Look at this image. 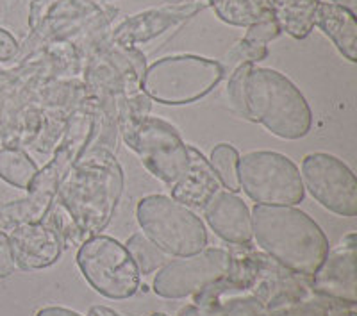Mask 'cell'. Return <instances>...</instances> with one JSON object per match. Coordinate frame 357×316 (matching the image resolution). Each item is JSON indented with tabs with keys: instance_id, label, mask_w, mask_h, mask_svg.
<instances>
[{
	"instance_id": "1",
	"label": "cell",
	"mask_w": 357,
	"mask_h": 316,
	"mask_svg": "<svg viewBox=\"0 0 357 316\" xmlns=\"http://www.w3.org/2000/svg\"><path fill=\"white\" fill-rule=\"evenodd\" d=\"M123 170L109 150L98 149L70 167L57 188V200L68 211L82 238L100 234L109 225L123 193Z\"/></svg>"
},
{
	"instance_id": "2",
	"label": "cell",
	"mask_w": 357,
	"mask_h": 316,
	"mask_svg": "<svg viewBox=\"0 0 357 316\" xmlns=\"http://www.w3.org/2000/svg\"><path fill=\"white\" fill-rule=\"evenodd\" d=\"M252 238L293 273L312 277L329 252V239L307 213L295 206H254Z\"/></svg>"
},
{
	"instance_id": "3",
	"label": "cell",
	"mask_w": 357,
	"mask_h": 316,
	"mask_svg": "<svg viewBox=\"0 0 357 316\" xmlns=\"http://www.w3.org/2000/svg\"><path fill=\"white\" fill-rule=\"evenodd\" d=\"M243 118L261 123L286 142L305 138L312 127V111L302 91L272 68L252 65L243 81Z\"/></svg>"
},
{
	"instance_id": "4",
	"label": "cell",
	"mask_w": 357,
	"mask_h": 316,
	"mask_svg": "<svg viewBox=\"0 0 357 316\" xmlns=\"http://www.w3.org/2000/svg\"><path fill=\"white\" fill-rule=\"evenodd\" d=\"M223 77V66L216 59L193 54L168 56L146 66L142 91L162 105L193 104L211 93Z\"/></svg>"
},
{
	"instance_id": "5",
	"label": "cell",
	"mask_w": 357,
	"mask_h": 316,
	"mask_svg": "<svg viewBox=\"0 0 357 316\" xmlns=\"http://www.w3.org/2000/svg\"><path fill=\"white\" fill-rule=\"evenodd\" d=\"M123 142L139 156L154 177L174 186L190 168V150L172 123L158 116H134L127 107L120 110Z\"/></svg>"
},
{
	"instance_id": "6",
	"label": "cell",
	"mask_w": 357,
	"mask_h": 316,
	"mask_svg": "<svg viewBox=\"0 0 357 316\" xmlns=\"http://www.w3.org/2000/svg\"><path fill=\"white\" fill-rule=\"evenodd\" d=\"M142 232L170 257L199 254L207 245L200 216L168 195H146L136 207Z\"/></svg>"
},
{
	"instance_id": "7",
	"label": "cell",
	"mask_w": 357,
	"mask_h": 316,
	"mask_svg": "<svg viewBox=\"0 0 357 316\" xmlns=\"http://www.w3.org/2000/svg\"><path fill=\"white\" fill-rule=\"evenodd\" d=\"M240 190L257 206H296L305 197L301 170L275 150H250L238 161Z\"/></svg>"
},
{
	"instance_id": "8",
	"label": "cell",
	"mask_w": 357,
	"mask_h": 316,
	"mask_svg": "<svg viewBox=\"0 0 357 316\" xmlns=\"http://www.w3.org/2000/svg\"><path fill=\"white\" fill-rule=\"evenodd\" d=\"M93 134V123H82V129L66 134L61 146L50 163L38 170L36 179L29 188V195L17 202L0 206V225L15 227L20 223H36L47 216L57 195V188L73 163L81 158L82 149Z\"/></svg>"
},
{
	"instance_id": "9",
	"label": "cell",
	"mask_w": 357,
	"mask_h": 316,
	"mask_svg": "<svg viewBox=\"0 0 357 316\" xmlns=\"http://www.w3.org/2000/svg\"><path fill=\"white\" fill-rule=\"evenodd\" d=\"M77 264L82 277L102 296L126 300L139 288V272L126 245L111 236H91L79 247Z\"/></svg>"
},
{
	"instance_id": "10",
	"label": "cell",
	"mask_w": 357,
	"mask_h": 316,
	"mask_svg": "<svg viewBox=\"0 0 357 316\" xmlns=\"http://www.w3.org/2000/svg\"><path fill=\"white\" fill-rule=\"evenodd\" d=\"M304 190L320 206L345 218L357 216V179L343 159L327 152H312L302 161Z\"/></svg>"
},
{
	"instance_id": "11",
	"label": "cell",
	"mask_w": 357,
	"mask_h": 316,
	"mask_svg": "<svg viewBox=\"0 0 357 316\" xmlns=\"http://www.w3.org/2000/svg\"><path fill=\"white\" fill-rule=\"evenodd\" d=\"M231 270V255L222 248H204L199 254L168 261L158 270L152 289L162 299H184L218 283Z\"/></svg>"
},
{
	"instance_id": "12",
	"label": "cell",
	"mask_w": 357,
	"mask_h": 316,
	"mask_svg": "<svg viewBox=\"0 0 357 316\" xmlns=\"http://www.w3.org/2000/svg\"><path fill=\"white\" fill-rule=\"evenodd\" d=\"M356 232H350L334 248H329L325 259L312 273V288L329 299L354 306L357 302L356 277Z\"/></svg>"
},
{
	"instance_id": "13",
	"label": "cell",
	"mask_w": 357,
	"mask_h": 316,
	"mask_svg": "<svg viewBox=\"0 0 357 316\" xmlns=\"http://www.w3.org/2000/svg\"><path fill=\"white\" fill-rule=\"evenodd\" d=\"M204 8H207L206 2L202 4L191 2V4L170 6V8L149 9V11L132 15L114 29L109 43L123 47V49H136L138 43H146L170 31L172 27H178L191 17H195Z\"/></svg>"
},
{
	"instance_id": "14",
	"label": "cell",
	"mask_w": 357,
	"mask_h": 316,
	"mask_svg": "<svg viewBox=\"0 0 357 316\" xmlns=\"http://www.w3.org/2000/svg\"><path fill=\"white\" fill-rule=\"evenodd\" d=\"M202 215L207 225L223 241L234 245H247L252 239V215L243 199L225 188L216 191L204 204Z\"/></svg>"
},
{
	"instance_id": "15",
	"label": "cell",
	"mask_w": 357,
	"mask_h": 316,
	"mask_svg": "<svg viewBox=\"0 0 357 316\" xmlns=\"http://www.w3.org/2000/svg\"><path fill=\"white\" fill-rule=\"evenodd\" d=\"M9 241L17 266L22 270H43L52 266L63 250L57 232L41 222L15 225Z\"/></svg>"
},
{
	"instance_id": "16",
	"label": "cell",
	"mask_w": 357,
	"mask_h": 316,
	"mask_svg": "<svg viewBox=\"0 0 357 316\" xmlns=\"http://www.w3.org/2000/svg\"><path fill=\"white\" fill-rule=\"evenodd\" d=\"M188 150H190V168L184 177L172 186V199L184 204L190 209H202L204 204L216 191L223 190V186L209 159L193 145H188Z\"/></svg>"
},
{
	"instance_id": "17",
	"label": "cell",
	"mask_w": 357,
	"mask_h": 316,
	"mask_svg": "<svg viewBox=\"0 0 357 316\" xmlns=\"http://www.w3.org/2000/svg\"><path fill=\"white\" fill-rule=\"evenodd\" d=\"M314 25L333 41L341 56L350 63L357 61V24L352 11L333 2H320Z\"/></svg>"
},
{
	"instance_id": "18",
	"label": "cell",
	"mask_w": 357,
	"mask_h": 316,
	"mask_svg": "<svg viewBox=\"0 0 357 316\" xmlns=\"http://www.w3.org/2000/svg\"><path fill=\"white\" fill-rule=\"evenodd\" d=\"M280 27L273 17L261 20L257 24L247 27V33L241 38L238 43L232 47L225 56V61H220L223 66V72L227 75V72H232L238 66L250 63V65H257L259 61L268 57V47L270 41L280 36Z\"/></svg>"
},
{
	"instance_id": "19",
	"label": "cell",
	"mask_w": 357,
	"mask_h": 316,
	"mask_svg": "<svg viewBox=\"0 0 357 316\" xmlns=\"http://www.w3.org/2000/svg\"><path fill=\"white\" fill-rule=\"evenodd\" d=\"M321 0H270L273 18L282 33L304 40L314 29L318 4Z\"/></svg>"
},
{
	"instance_id": "20",
	"label": "cell",
	"mask_w": 357,
	"mask_h": 316,
	"mask_svg": "<svg viewBox=\"0 0 357 316\" xmlns=\"http://www.w3.org/2000/svg\"><path fill=\"white\" fill-rule=\"evenodd\" d=\"M216 17L234 27H250L273 17L270 0H207Z\"/></svg>"
},
{
	"instance_id": "21",
	"label": "cell",
	"mask_w": 357,
	"mask_h": 316,
	"mask_svg": "<svg viewBox=\"0 0 357 316\" xmlns=\"http://www.w3.org/2000/svg\"><path fill=\"white\" fill-rule=\"evenodd\" d=\"M38 165L25 150L18 146L0 149V179L18 190L29 191L38 175Z\"/></svg>"
},
{
	"instance_id": "22",
	"label": "cell",
	"mask_w": 357,
	"mask_h": 316,
	"mask_svg": "<svg viewBox=\"0 0 357 316\" xmlns=\"http://www.w3.org/2000/svg\"><path fill=\"white\" fill-rule=\"evenodd\" d=\"M126 248L129 252L130 259L138 268L139 276L158 272L159 268H162L170 261V255H167L158 245L152 243L143 232H134L126 241Z\"/></svg>"
},
{
	"instance_id": "23",
	"label": "cell",
	"mask_w": 357,
	"mask_h": 316,
	"mask_svg": "<svg viewBox=\"0 0 357 316\" xmlns=\"http://www.w3.org/2000/svg\"><path fill=\"white\" fill-rule=\"evenodd\" d=\"M238 161H240V154L229 143H218L209 156V163L218 175L222 186L232 193L241 191L240 181H238Z\"/></svg>"
},
{
	"instance_id": "24",
	"label": "cell",
	"mask_w": 357,
	"mask_h": 316,
	"mask_svg": "<svg viewBox=\"0 0 357 316\" xmlns=\"http://www.w3.org/2000/svg\"><path fill=\"white\" fill-rule=\"evenodd\" d=\"M17 270V261L13 255L11 241L6 232L0 231V279H6Z\"/></svg>"
},
{
	"instance_id": "25",
	"label": "cell",
	"mask_w": 357,
	"mask_h": 316,
	"mask_svg": "<svg viewBox=\"0 0 357 316\" xmlns=\"http://www.w3.org/2000/svg\"><path fill=\"white\" fill-rule=\"evenodd\" d=\"M57 2L59 0H33L31 2V9H29V27H31V31H34L47 18V15L57 6Z\"/></svg>"
},
{
	"instance_id": "26",
	"label": "cell",
	"mask_w": 357,
	"mask_h": 316,
	"mask_svg": "<svg viewBox=\"0 0 357 316\" xmlns=\"http://www.w3.org/2000/svg\"><path fill=\"white\" fill-rule=\"evenodd\" d=\"M20 52V45L11 33L0 27V61H11Z\"/></svg>"
},
{
	"instance_id": "27",
	"label": "cell",
	"mask_w": 357,
	"mask_h": 316,
	"mask_svg": "<svg viewBox=\"0 0 357 316\" xmlns=\"http://www.w3.org/2000/svg\"><path fill=\"white\" fill-rule=\"evenodd\" d=\"M36 316H82L81 313L72 311L68 308H59V306H49L36 313Z\"/></svg>"
},
{
	"instance_id": "28",
	"label": "cell",
	"mask_w": 357,
	"mask_h": 316,
	"mask_svg": "<svg viewBox=\"0 0 357 316\" xmlns=\"http://www.w3.org/2000/svg\"><path fill=\"white\" fill-rule=\"evenodd\" d=\"M333 4L341 6V8H347L349 11H352L356 15V9H357V0H331Z\"/></svg>"
},
{
	"instance_id": "29",
	"label": "cell",
	"mask_w": 357,
	"mask_h": 316,
	"mask_svg": "<svg viewBox=\"0 0 357 316\" xmlns=\"http://www.w3.org/2000/svg\"><path fill=\"white\" fill-rule=\"evenodd\" d=\"M93 2H98V0H93ZM100 2H104V0H100Z\"/></svg>"
}]
</instances>
